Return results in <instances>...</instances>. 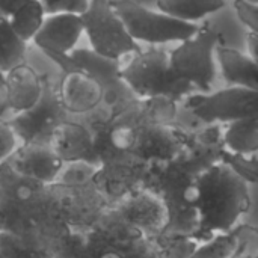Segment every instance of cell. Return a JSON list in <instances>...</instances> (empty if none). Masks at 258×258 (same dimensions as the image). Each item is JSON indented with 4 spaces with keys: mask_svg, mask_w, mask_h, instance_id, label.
<instances>
[{
    "mask_svg": "<svg viewBox=\"0 0 258 258\" xmlns=\"http://www.w3.org/2000/svg\"><path fill=\"white\" fill-rule=\"evenodd\" d=\"M27 42L14 30L9 20L0 17V76L24 60Z\"/></svg>",
    "mask_w": 258,
    "mask_h": 258,
    "instance_id": "obj_24",
    "label": "cell"
},
{
    "mask_svg": "<svg viewBox=\"0 0 258 258\" xmlns=\"http://www.w3.org/2000/svg\"><path fill=\"white\" fill-rule=\"evenodd\" d=\"M118 216L128 225L139 230L142 234L156 239L160 236L168 224V212L154 192L141 187L110 204Z\"/></svg>",
    "mask_w": 258,
    "mask_h": 258,
    "instance_id": "obj_13",
    "label": "cell"
},
{
    "mask_svg": "<svg viewBox=\"0 0 258 258\" xmlns=\"http://www.w3.org/2000/svg\"><path fill=\"white\" fill-rule=\"evenodd\" d=\"M2 88L5 89V106L17 115L30 109L39 100L42 77L33 67L21 62L3 74Z\"/></svg>",
    "mask_w": 258,
    "mask_h": 258,
    "instance_id": "obj_19",
    "label": "cell"
},
{
    "mask_svg": "<svg viewBox=\"0 0 258 258\" xmlns=\"http://www.w3.org/2000/svg\"><path fill=\"white\" fill-rule=\"evenodd\" d=\"M248 2H252V3H257L258 0H248Z\"/></svg>",
    "mask_w": 258,
    "mask_h": 258,
    "instance_id": "obj_36",
    "label": "cell"
},
{
    "mask_svg": "<svg viewBox=\"0 0 258 258\" xmlns=\"http://www.w3.org/2000/svg\"><path fill=\"white\" fill-rule=\"evenodd\" d=\"M192 206L198 215L195 239L203 243L243 222L251 209L248 181L224 162L206 168L194 183Z\"/></svg>",
    "mask_w": 258,
    "mask_h": 258,
    "instance_id": "obj_2",
    "label": "cell"
},
{
    "mask_svg": "<svg viewBox=\"0 0 258 258\" xmlns=\"http://www.w3.org/2000/svg\"><path fill=\"white\" fill-rule=\"evenodd\" d=\"M82 33L83 21L79 14H48L32 41L47 56L70 54L79 42Z\"/></svg>",
    "mask_w": 258,
    "mask_h": 258,
    "instance_id": "obj_16",
    "label": "cell"
},
{
    "mask_svg": "<svg viewBox=\"0 0 258 258\" xmlns=\"http://www.w3.org/2000/svg\"><path fill=\"white\" fill-rule=\"evenodd\" d=\"M147 168L148 163H144L130 153H125L118 159L100 163L94 177V184L106 200L113 204L144 186Z\"/></svg>",
    "mask_w": 258,
    "mask_h": 258,
    "instance_id": "obj_14",
    "label": "cell"
},
{
    "mask_svg": "<svg viewBox=\"0 0 258 258\" xmlns=\"http://www.w3.org/2000/svg\"><path fill=\"white\" fill-rule=\"evenodd\" d=\"M0 88H2V85H0Z\"/></svg>",
    "mask_w": 258,
    "mask_h": 258,
    "instance_id": "obj_37",
    "label": "cell"
},
{
    "mask_svg": "<svg viewBox=\"0 0 258 258\" xmlns=\"http://www.w3.org/2000/svg\"><path fill=\"white\" fill-rule=\"evenodd\" d=\"M121 79L138 98L145 100L163 98L175 103L195 91L172 74L168 51L162 48L135 53L130 62L121 68Z\"/></svg>",
    "mask_w": 258,
    "mask_h": 258,
    "instance_id": "obj_4",
    "label": "cell"
},
{
    "mask_svg": "<svg viewBox=\"0 0 258 258\" xmlns=\"http://www.w3.org/2000/svg\"><path fill=\"white\" fill-rule=\"evenodd\" d=\"M3 83V76H0V85Z\"/></svg>",
    "mask_w": 258,
    "mask_h": 258,
    "instance_id": "obj_35",
    "label": "cell"
},
{
    "mask_svg": "<svg viewBox=\"0 0 258 258\" xmlns=\"http://www.w3.org/2000/svg\"><path fill=\"white\" fill-rule=\"evenodd\" d=\"M219 45V32L206 23L187 39L168 53L172 74L203 94L212 91L216 79V47Z\"/></svg>",
    "mask_w": 258,
    "mask_h": 258,
    "instance_id": "obj_5",
    "label": "cell"
},
{
    "mask_svg": "<svg viewBox=\"0 0 258 258\" xmlns=\"http://www.w3.org/2000/svg\"><path fill=\"white\" fill-rule=\"evenodd\" d=\"M163 258H189L198 248L200 242L190 236L160 234L156 237Z\"/></svg>",
    "mask_w": 258,
    "mask_h": 258,
    "instance_id": "obj_27",
    "label": "cell"
},
{
    "mask_svg": "<svg viewBox=\"0 0 258 258\" xmlns=\"http://www.w3.org/2000/svg\"><path fill=\"white\" fill-rule=\"evenodd\" d=\"M67 110L60 103L57 86L42 77L39 100L27 110L14 115L8 122L21 144H50L54 130L67 121Z\"/></svg>",
    "mask_w": 258,
    "mask_h": 258,
    "instance_id": "obj_9",
    "label": "cell"
},
{
    "mask_svg": "<svg viewBox=\"0 0 258 258\" xmlns=\"http://www.w3.org/2000/svg\"><path fill=\"white\" fill-rule=\"evenodd\" d=\"M80 17L83 32L88 35L94 53L119 60L127 54L141 51L139 44L128 35L110 0H89L86 11Z\"/></svg>",
    "mask_w": 258,
    "mask_h": 258,
    "instance_id": "obj_7",
    "label": "cell"
},
{
    "mask_svg": "<svg viewBox=\"0 0 258 258\" xmlns=\"http://www.w3.org/2000/svg\"><path fill=\"white\" fill-rule=\"evenodd\" d=\"M21 145L15 132L6 119H0V165L6 163Z\"/></svg>",
    "mask_w": 258,
    "mask_h": 258,
    "instance_id": "obj_29",
    "label": "cell"
},
{
    "mask_svg": "<svg viewBox=\"0 0 258 258\" xmlns=\"http://www.w3.org/2000/svg\"><path fill=\"white\" fill-rule=\"evenodd\" d=\"M63 258H163L156 239L142 234L109 207L82 234H73Z\"/></svg>",
    "mask_w": 258,
    "mask_h": 258,
    "instance_id": "obj_3",
    "label": "cell"
},
{
    "mask_svg": "<svg viewBox=\"0 0 258 258\" xmlns=\"http://www.w3.org/2000/svg\"><path fill=\"white\" fill-rule=\"evenodd\" d=\"M128 127L130 139L127 153L148 165L174 159L186 148L190 138L171 124L141 121Z\"/></svg>",
    "mask_w": 258,
    "mask_h": 258,
    "instance_id": "obj_11",
    "label": "cell"
},
{
    "mask_svg": "<svg viewBox=\"0 0 258 258\" xmlns=\"http://www.w3.org/2000/svg\"><path fill=\"white\" fill-rule=\"evenodd\" d=\"M254 234H257V230L242 222L234 230L216 234L200 243L189 258H234Z\"/></svg>",
    "mask_w": 258,
    "mask_h": 258,
    "instance_id": "obj_21",
    "label": "cell"
},
{
    "mask_svg": "<svg viewBox=\"0 0 258 258\" xmlns=\"http://www.w3.org/2000/svg\"><path fill=\"white\" fill-rule=\"evenodd\" d=\"M29 0H0V17L9 18Z\"/></svg>",
    "mask_w": 258,
    "mask_h": 258,
    "instance_id": "obj_32",
    "label": "cell"
},
{
    "mask_svg": "<svg viewBox=\"0 0 258 258\" xmlns=\"http://www.w3.org/2000/svg\"><path fill=\"white\" fill-rule=\"evenodd\" d=\"M0 258H50L21 239L0 231Z\"/></svg>",
    "mask_w": 258,
    "mask_h": 258,
    "instance_id": "obj_28",
    "label": "cell"
},
{
    "mask_svg": "<svg viewBox=\"0 0 258 258\" xmlns=\"http://www.w3.org/2000/svg\"><path fill=\"white\" fill-rule=\"evenodd\" d=\"M234 258H258L257 257V234H254L246 245L242 248V251Z\"/></svg>",
    "mask_w": 258,
    "mask_h": 258,
    "instance_id": "obj_33",
    "label": "cell"
},
{
    "mask_svg": "<svg viewBox=\"0 0 258 258\" xmlns=\"http://www.w3.org/2000/svg\"><path fill=\"white\" fill-rule=\"evenodd\" d=\"M51 59L63 68V80L57 86L59 98L68 113H88L101 104L103 95L100 86L80 68H77L68 54H54Z\"/></svg>",
    "mask_w": 258,
    "mask_h": 258,
    "instance_id": "obj_15",
    "label": "cell"
},
{
    "mask_svg": "<svg viewBox=\"0 0 258 258\" xmlns=\"http://www.w3.org/2000/svg\"><path fill=\"white\" fill-rule=\"evenodd\" d=\"M0 231L9 233L50 258H63L73 233L54 184H42L0 165Z\"/></svg>",
    "mask_w": 258,
    "mask_h": 258,
    "instance_id": "obj_1",
    "label": "cell"
},
{
    "mask_svg": "<svg viewBox=\"0 0 258 258\" xmlns=\"http://www.w3.org/2000/svg\"><path fill=\"white\" fill-rule=\"evenodd\" d=\"M257 89L228 86L207 95H192L186 106L203 122L228 124L236 119L257 116Z\"/></svg>",
    "mask_w": 258,
    "mask_h": 258,
    "instance_id": "obj_10",
    "label": "cell"
},
{
    "mask_svg": "<svg viewBox=\"0 0 258 258\" xmlns=\"http://www.w3.org/2000/svg\"><path fill=\"white\" fill-rule=\"evenodd\" d=\"M54 186L59 192L63 219L73 234H82L92 228L110 207L94 180L74 186Z\"/></svg>",
    "mask_w": 258,
    "mask_h": 258,
    "instance_id": "obj_12",
    "label": "cell"
},
{
    "mask_svg": "<svg viewBox=\"0 0 258 258\" xmlns=\"http://www.w3.org/2000/svg\"><path fill=\"white\" fill-rule=\"evenodd\" d=\"M258 32H249L246 36V47H248V54L257 60V42Z\"/></svg>",
    "mask_w": 258,
    "mask_h": 258,
    "instance_id": "obj_34",
    "label": "cell"
},
{
    "mask_svg": "<svg viewBox=\"0 0 258 258\" xmlns=\"http://www.w3.org/2000/svg\"><path fill=\"white\" fill-rule=\"evenodd\" d=\"M159 11L187 23H195L227 6L225 0H156Z\"/></svg>",
    "mask_w": 258,
    "mask_h": 258,
    "instance_id": "obj_23",
    "label": "cell"
},
{
    "mask_svg": "<svg viewBox=\"0 0 258 258\" xmlns=\"http://www.w3.org/2000/svg\"><path fill=\"white\" fill-rule=\"evenodd\" d=\"M234 11L240 23L249 29V32H258V6L248 0H234Z\"/></svg>",
    "mask_w": 258,
    "mask_h": 258,
    "instance_id": "obj_31",
    "label": "cell"
},
{
    "mask_svg": "<svg viewBox=\"0 0 258 258\" xmlns=\"http://www.w3.org/2000/svg\"><path fill=\"white\" fill-rule=\"evenodd\" d=\"M100 165H94L89 162H70L63 163L56 181L53 184L57 186H74V184H83L88 181H92Z\"/></svg>",
    "mask_w": 258,
    "mask_h": 258,
    "instance_id": "obj_26",
    "label": "cell"
},
{
    "mask_svg": "<svg viewBox=\"0 0 258 258\" xmlns=\"http://www.w3.org/2000/svg\"><path fill=\"white\" fill-rule=\"evenodd\" d=\"M50 147L62 160V163L70 162H89L100 165L94 138L91 128L76 121H63L53 133L50 139Z\"/></svg>",
    "mask_w": 258,
    "mask_h": 258,
    "instance_id": "obj_18",
    "label": "cell"
},
{
    "mask_svg": "<svg viewBox=\"0 0 258 258\" xmlns=\"http://www.w3.org/2000/svg\"><path fill=\"white\" fill-rule=\"evenodd\" d=\"M45 18V11L39 0H29L8 20L14 30L26 41H32Z\"/></svg>",
    "mask_w": 258,
    "mask_h": 258,
    "instance_id": "obj_25",
    "label": "cell"
},
{
    "mask_svg": "<svg viewBox=\"0 0 258 258\" xmlns=\"http://www.w3.org/2000/svg\"><path fill=\"white\" fill-rule=\"evenodd\" d=\"M110 3L136 42H180L198 30V24L177 20L162 11H153L135 0H110Z\"/></svg>",
    "mask_w": 258,
    "mask_h": 258,
    "instance_id": "obj_6",
    "label": "cell"
},
{
    "mask_svg": "<svg viewBox=\"0 0 258 258\" xmlns=\"http://www.w3.org/2000/svg\"><path fill=\"white\" fill-rule=\"evenodd\" d=\"M68 56L77 68L85 71L100 86L101 101L109 106V119L118 118L139 104L138 97L121 79L119 60L103 57L86 48L73 50Z\"/></svg>",
    "mask_w": 258,
    "mask_h": 258,
    "instance_id": "obj_8",
    "label": "cell"
},
{
    "mask_svg": "<svg viewBox=\"0 0 258 258\" xmlns=\"http://www.w3.org/2000/svg\"><path fill=\"white\" fill-rule=\"evenodd\" d=\"M6 163L18 175L42 184H53L63 165L50 144H21Z\"/></svg>",
    "mask_w": 258,
    "mask_h": 258,
    "instance_id": "obj_17",
    "label": "cell"
},
{
    "mask_svg": "<svg viewBox=\"0 0 258 258\" xmlns=\"http://www.w3.org/2000/svg\"><path fill=\"white\" fill-rule=\"evenodd\" d=\"M45 15L48 14H59V12H68V14H83L89 5V0H39Z\"/></svg>",
    "mask_w": 258,
    "mask_h": 258,
    "instance_id": "obj_30",
    "label": "cell"
},
{
    "mask_svg": "<svg viewBox=\"0 0 258 258\" xmlns=\"http://www.w3.org/2000/svg\"><path fill=\"white\" fill-rule=\"evenodd\" d=\"M221 142L225 151L237 156H257L258 118L249 116L231 121L221 130Z\"/></svg>",
    "mask_w": 258,
    "mask_h": 258,
    "instance_id": "obj_22",
    "label": "cell"
},
{
    "mask_svg": "<svg viewBox=\"0 0 258 258\" xmlns=\"http://www.w3.org/2000/svg\"><path fill=\"white\" fill-rule=\"evenodd\" d=\"M216 59L219 62L222 76L230 86H242L258 91L257 60L248 53L233 47L218 45Z\"/></svg>",
    "mask_w": 258,
    "mask_h": 258,
    "instance_id": "obj_20",
    "label": "cell"
}]
</instances>
